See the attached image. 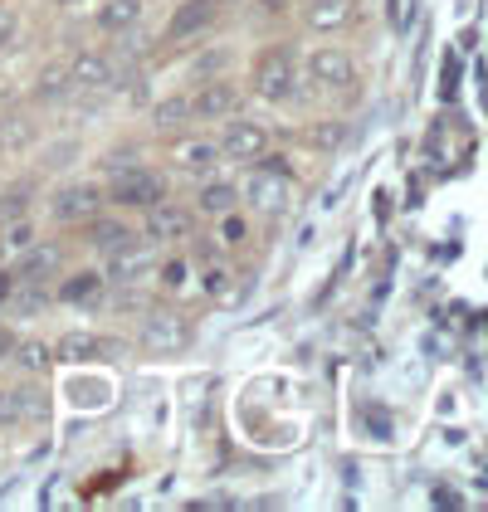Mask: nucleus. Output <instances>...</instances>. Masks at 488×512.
Wrapping results in <instances>:
<instances>
[{"instance_id":"nucleus-22","label":"nucleus","mask_w":488,"mask_h":512,"mask_svg":"<svg viewBox=\"0 0 488 512\" xmlns=\"http://www.w3.org/2000/svg\"><path fill=\"white\" fill-rule=\"evenodd\" d=\"M30 186L20 181V186H10V191H0V225H15V220H25V210H30Z\"/></svg>"},{"instance_id":"nucleus-9","label":"nucleus","mask_w":488,"mask_h":512,"mask_svg":"<svg viewBox=\"0 0 488 512\" xmlns=\"http://www.w3.org/2000/svg\"><path fill=\"white\" fill-rule=\"evenodd\" d=\"M113 79H118V69H113V59H108V54H93V49H83V54H74V64H69V83H74L79 93L108 88Z\"/></svg>"},{"instance_id":"nucleus-28","label":"nucleus","mask_w":488,"mask_h":512,"mask_svg":"<svg viewBox=\"0 0 488 512\" xmlns=\"http://www.w3.org/2000/svg\"><path fill=\"white\" fill-rule=\"evenodd\" d=\"M205 293L210 298H230V274L225 269H205Z\"/></svg>"},{"instance_id":"nucleus-23","label":"nucleus","mask_w":488,"mask_h":512,"mask_svg":"<svg viewBox=\"0 0 488 512\" xmlns=\"http://www.w3.org/2000/svg\"><path fill=\"white\" fill-rule=\"evenodd\" d=\"M235 196H240L235 186H225V181H210V186L201 191V210H205V215H230Z\"/></svg>"},{"instance_id":"nucleus-21","label":"nucleus","mask_w":488,"mask_h":512,"mask_svg":"<svg viewBox=\"0 0 488 512\" xmlns=\"http://www.w3.org/2000/svg\"><path fill=\"white\" fill-rule=\"evenodd\" d=\"M64 93H74V83H69V64H54V69H44L40 83H35V98L54 103V98H64Z\"/></svg>"},{"instance_id":"nucleus-19","label":"nucleus","mask_w":488,"mask_h":512,"mask_svg":"<svg viewBox=\"0 0 488 512\" xmlns=\"http://www.w3.org/2000/svg\"><path fill=\"white\" fill-rule=\"evenodd\" d=\"M147 269H152V249H142L137 239L113 249V278H127V283H132V278H142Z\"/></svg>"},{"instance_id":"nucleus-17","label":"nucleus","mask_w":488,"mask_h":512,"mask_svg":"<svg viewBox=\"0 0 488 512\" xmlns=\"http://www.w3.org/2000/svg\"><path fill=\"white\" fill-rule=\"evenodd\" d=\"M59 303H74V308H93V303H103V274H74V278H64V288H59Z\"/></svg>"},{"instance_id":"nucleus-10","label":"nucleus","mask_w":488,"mask_h":512,"mask_svg":"<svg viewBox=\"0 0 488 512\" xmlns=\"http://www.w3.org/2000/svg\"><path fill=\"white\" fill-rule=\"evenodd\" d=\"M220 5H225V0H186V5L171 15L166 35H171V40H186V35H196L205 25H215V20H220Z\"/></svg>"},{"instance_id":"nucleus-2","label":"nucleus","mask_w":488,"mask_h":512,"mask_svg":"<svg viewBox=\"0 0 488 512\" xmlns=\"http://www.w3.org/2000/svg\"><path fill=\"white\" fill-rule=\"evenodd\" d=\"M108 196H113V205H127V210H147V205L166 200V181L157 176V171H147V166H127V171H118V176H113Z\"/></svg>"},{"instance_id":"nucleus-12","label":"nucleus","mask_w":488,"mask_h":512,"mask_svg":"<svg viewBox=\"0 0 488 512\" xmlns=\"http://www.w3.org/2000/svg\"><path fill=\"white\" fill-rule=\"evenodd\" d=\"M142 15H147V0H108V5L98 10V30H108V35H127V30H137V25H142Z\"/></svg>"},{"instance_id":"nucleus-30","label":"nucleus","mask_w":488,"mask_h":512,"mask_svg":"<svg viewBox=\"0 0 488 512\" xmlns=\"http://www.w3.org/2000/svg\"><path fill=\"white\" fill-rule=\"evenodd\" d=\"M220 64H225V49H215V54H210V59H201V64H196V74H215V69H220Z\"/></svg>"},{"instance_id":"nucleus-11","label":"nucleus","mask_w":488,"mask_h":512,"mask_svg":"<svg viewBox=\"0 0 488 512\" xmlns=\"http://www.w3.org/2000/svg\"><path fill=\"white\" fill-rule=\"evenodd\" d=\"M235 103H240V88L220 79V83H205L201 93L191 98V113H196V118H230Z\"/></svg>"},{"instance_id":"nucleus-26","label":"nucleus","mask_w":488,"mask_h":512,"mask_svg":"<svg viewBox=\"0 0 488 512\" xmlns=\"http://www.w3.org/2000/svg\"><path fill=\"white\" fill-rule=\"evenodd\" d=\"M44 361H49V352H44L40 342H20V366L25 371H44Z\"/></svg>"},{"instance_id":"nucleus-3","label":"nucleus","mask_w":488,"mask_h":512,"mask_svg":"<svg viewBox=\"0 0 488 512\" xmlns=\"http://www.w3.org/2000/svg\"><path fill=\"white\" fill-rule=\"evenodd\" d=\"M259 98H269V103H288L293 93H298V64H293V54L288 49H269V59L259 64Z\"/></svg>"},{"instance_id":"nucleus-7","label":"nucleus","mask_w":488,"mask_h":512,"mask_svg":"<svg viewBox=\"0 0 488 512\" xmlns=\"http://www.w3.org/2000/svg\"><path fill=\"white\" fill-rule=\"evenodd\" d=\"M215 147H220V157H230V161H259L269 152V132L259 122H230Z\"/></svg>"},{"instance_id":"nucleus-16","label":"nucleus","mask_w":488,"mask_h":512,"mask_svg":"<svg viewBox=\"0 0 488 512\" xmlns=\"http://www.w3.org/2000/svg\"><path fill=\"white\" fill-rule=\"evenodd\" d=\"M186 122H196L186 93H171V98H162V103L152 108V127H157V132H181Z\"/></svg>"},{"instance_id":"nucleus-27","label":"nucleus","mask_w":488,"mask_h":512,"mask_svg":"<svg viewBox=\"0 0 488 512\" xmlns=\"http://www.w3.org/2000/svg\"><path fill=\"white\" fill-rule=\"evenodd\" d=\"M15 30H20V15H15L10 5H0V54L10 49V40H15Z\"/></svg>"},{"instance_id":"nucleus-5","label":"nucleus","mask_w":488,"mask_h":512,"mask_svg":"<svg viewBox=\"0 0 488 512\" xmlns=\"http://www.w3.org/2000/svg\"><path fill=\"white\" fill-rule=\"evenodd\" d=\"M98 205H103V191L88 186V181H74V186H59V191H54L49 215H54L59 225H79V220H93V215H98Z\"/></svg>"},{"instance_id":"nucleus-1","label":"nucleus","mask_w":488,"mask_h":512,"mask_svg":"<svg viewBox=\"0 0 488 512\" xmlns=\"http://www.w3.org/2000/svg\"><path fill=\"white\" fill-rule=\"evenodd\" d=\"M244 200L264 215H284L288 200H293V186H288V166L284 161H264L249 181H244Z\"/></svg>"},{"instance_id":"nucleus-13","label":"nucleus","mask_w":488,"mask_h":512,"mask_svg":"<svg viewBox=\"0 0 488 512\" xmlns=\"http://www.w3.org/2000/svg\"><path fill=\"white\" fill-rule=\"evenodd\" d=\"M40 391L35 386H5L0 391V425H20L30 415H40Z\"/></svg>"},{"instance_id":"nucleus-4","label":"nucleus","mask_w":488,"mask_h":512,"mask_svg":"<svg viewBox=\"0 0 488 512\" xmlns=\"http://www.w3.org/2000/svg\"><path fill=\"white\" fill-rule=\"evenodd\" d=\"M303 79L318 83V88H352L357 64H352L347 49H313V54L303 59Z\"/></svg>"},{"instance_id":"nucleus-24","label":"nucleus","mask_w":488,"mask_h":512,"mask_svg":"<svg viewBox=\"0 0 488 512\" xmlns=\"http://www.w3.org/2000/svg\"><path fill=\"white\" fill-rule=\"evenodd\" d=\"M49 269H54V249H44V244L40 249H30V254L20 259V278H25V283H40Z\"/></svg>"},{"instance_id":"nucleus-31","label":"nucleus","mask_w":488,"mask_h":512,"mask_svg":"<svg viewBox=\"0 0 488 512\" xmlns=\"http://www.w3.org/2000/svg\"><path fill=\"white\" fill-rule=\"evenodd\" d=\"M10 352V332H5V327H0V356Z\"/></svg>"},{"instance_id":"nucleus-14","label":"nucleus","mask_w":488,"mask_h":512,"mask_svg":"<svg viewBox=\"0 0 488 512\" xmlns=\"http://www.w3.org/2000/svg\"><path fill=\"white\" fill-rule=\"evenodd\" d=\"M357 15V0H313L308 5V25L313 30H347Z\"/></svg>"},{"instance_id":"nucleus-18","label":"nucleus","mask_w":488,"mask_h":512,"mask_svg":"<svg viewBox=\"0 0 488 512\" xmlns=\"http://www.w3.org/2000/svg\"><path fill=\"white\" fill-rule=\"evenodd\" d=\"M113 347L103 342V337H93V332H69L64 342H59V356L64 361H74V366H83V361H98V356H108Z\"/></svg>"},{"instance_id":"nucleus-6","label":"nucleus","mask_w":488,"mask_h":512,"mask_svg":"<svg viewBox=\"0 0 488 512\" xmlns=\"http://www.w3.org/2000/svg\"><path fill=\"white\" fill-rule=\"evenodd\" d=\"M196 235V215L181 210V205H147V239L152 244H181V239Z\"/></svg>"},{"instance_id":"nucleus-29","label":"nucleus","mask_w":488,"mask_h":512,"mask_svg":"<svg viewBox=\"0 0 488 512\" xmlns=\"http://www.w3.org/2000/svg\"><path fill=\"white\" fill-rule=\"evenodd\" d=\"M40 293H15V298H10V308H15V313H40Z\"/></svg>"},{"instance_id":"nucleus-20","label":"nucleus","mask_w":488,"mask_h":512,"mask_svg":"<svg viewBox=\"0 0 488 512\" xmlns=\"http://www.w3.org/2000/svg\"><path fill=\"white\" fill-rule=\"evenodd\" d=\"M88 235H93V244H98L103 254H113V249H122V244H132V230H127L122 220H93Z\"/></svg>"},{"instance_id":"nucleus-25","label":"nucleus","mask_w":488,"mask_h":512,"mask_svg":"<svg viewBox=\"0 0 488 512\" xmlns=\"http://www.w3.org/2000/svg\"><path fill=\"white\" fill-rule=\"evenodd\" d=\"M318 152H337L342 142H347V127L342 122H327V127H313V137H308Z\"/></svg>"},{"instance_id":"nucleus-15","label":"nucleus","mask_w":488,"mask_h":512,"mask_svg":"<svg viewBox=\"0 0 488 512\" xmlns=\"http://www.w3.org/2000/svg\"><path fill=\"white\" fill-rule=\"evenodd\" d=\"M176 166H186V171H196V176H205V171H215V161H220V147L215 142H205V137H186V142H176Z\"/></svg>"},{"instance_id":"nucleus-8","label":"nucleus","mask_w":488,"mask_h":512,"mask_svg":"<svg viewBox=\"0 0 488 512\" xmlns=\"http://www.w3.org/2000/svg\"><path fill=\"white\" fill-rule=\"evenodd\" d=\"M186 342H191V332H186V322L176 313H152L142 322V347H147V352L166 356V352H181Z\"/></svg>"}]
</instances>
